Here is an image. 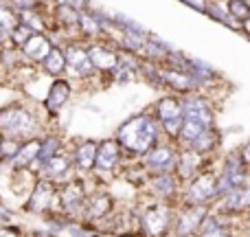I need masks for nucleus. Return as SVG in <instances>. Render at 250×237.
I'll use <instances>...</instances> for the list:
<instances>
[{
    "mask_svg": "<svg viewBox=\"0 0 250 237\" xmlns=\"http://www.w3.org/2000/svg\"><path fill=\"white\" fill-rule=\"evenodd\" d=\"M250 182V172L244 167L242 158H239L237 150H230L224 154V158H220L217 165V195H226L229 191L244 187Z\"/></svg>",
    "mask_w": 250,
    "mask_h": 237,
    "instance_id": "39448f33",
    "label": "nucleus"
},
{
    "mask_svg": "<svg viewBox=\"0 0 250 237\" xmlns=\"http://www.w3.org/2000/svg\"><path fill=\"white\" fill-rule=\"evenodd\" d=\"M178 143L169 141V138H163L156 147H151L145 156H143V169H145L149 176L154 173H173L178 163Z\"/></svg>",
    "mask_w": 250,
    "mask_h": 237,
    "instance_id": "0eeeda50",
    "label": "nucleus"
},
{
    "mask_svg": "<svg viewBox=\"0 0 250 237\" xmlns=\"http://www.w3.org/2000/svg\"><path fill=\"white\" fill-rule=\"evenodd\" d=\"M44 68L51 75H60L62 70L66 68V53H62L60 48L53 46L51 53L46 55V60H44Z\"/></svg>",
    "mask_w": 250,
    "mask_h": 237,
    "instance_id": "a878e982",
    "label": "nucleus"
},
{
    "mask_svg": "<svg viewBox=\"0 0 250 237\" xmlns=\"http://www.w3.org/2000/svg\"><path fill=\"white\" fill-rule=\"evenodd\" d=\"M147 187L149 194L156 198V202H165V204H180V195H182V182L176 178V173H154L147 176Z\"/></svg>",
    "mask_w": 250,
    "mask_h": 237,
    "instance_id": "9d476101",
    "label": "nucleus"
},
{
    "mask_svg": "<svg viewBox=\"0 0 250 237\" xmlns=\"http://www.w3.org/2000/svg\"><path fill=\"white\" fill-rule=\"evenodd\" d=\"M156 119H158L160 128H163L165 138L176 143L178 141V134H180L182 128V119H185V112H182V99L180 97H160L156 101Z\"/></svg>",
    "mask_w": 250,
    "mask_h": 237,
    "instance_id": "423d86ee",
    "label": "nucleus"
},
{
    "mask_svg": "<svg viewBox=\"0 0 250 237\" xmlns=\"http://www.w3.org/2000/svg\"><path fill=\"white\" fill-rule=\"evenodd\" d=\"M176 207L165 202H151L138 213V233L143 237H171Z\"/></svg>",
    "mask_w": 250,
    "mask_h": 237,
    "instance_id": "7ed1b4c3",
    "label": "nucleus"
},
{
    "mask_svg": "<svg viewBox=\"0 0 250 237\" xmlns=\"http://www.w3.org/2000/svg\"><path fill=\"white\" fill-rule=\"evenodd\" d=\"M97 150H99V143L95 141H83L82 145L75 150V165H77V169H82V172H90V169H95V160H97Z\"/></svg>",
    "mask_w": 250,
    "mask_h": 237,
    "instance_id": "b1692460",
    "label": "nucleus"
},
{
    "mask_svg": "<svg viewBox=\"0 0 250 237\" xmlns=\"http://www.w3.org/2000/svg\"><path fill=\"white\" fill-rule=\"evenodd\" d=\"M193 237H239L237 235V220L224 217L211 209L207 217H204L202 226Z\"/></svg>",
    "mask_w": 250,
    "mask_h": 237,
    "instance_id": "4468645a",
    "label": "nucleus"
},
{
    "mask_svg": "<svg viewBox=\"0 0 250 237\" xmlns=\"http://www.w3.org/2000/svg\"><path fill=\"white\" fill-rule=\"evenodd\" d=\"M66 66L73 70L77 77H90L95 66H92L90 57H88L86 48H79V46H70L66 51Z\"/></svg>",
    "mask_w": 250,
    "mask_h": 237,
    "instance_id": "aec40b11",
    "label": "nucleus"
},
{
    "mask_svg": "<svg viewBox=\"0 0 250 237\" xmlns=\"http://www.w3.org/2000/svg\"><path fill=\"white\" fill-rule=\"evenodd\" d=\"M88 57H90L92 66L101 70H112L119 66V55L104 46H90L88 48Z\"/></svg>",
    "mask_w": 250,
    "mask_h": 237,
    "instance_id": "393cba45",
    "label": "nucleus"
},
{
    "mask_svg": "<svg viewBox=\"0 0 250 237\" xmlns=\"http://www.w3.org/2000/svg\"><path fill=\"white\" fill-rule=\"evenodd\" d=\"M86 198H88V191L83 180H70L64 187H60V204L66 211H82Z\"/></svg>",
    "mask_w": 250,
    "mask_h": 237,
    "instance_id": "f3484780",
    "label": "nucleus"
},
{
    "mask_svg": "<svg viewBox=\"0 0 250 237\" xmlns=\"http://www.w3.org/2000/svg\"><path fill=\"white\" fill-rule=\"evenodd\" d=\"M163 128H160L158 119L151 114H134L127 121H123L117 129V141L121 145L123 151H127L129 156H143L156 147L163 141Z\"/></svg>",
    "mask_w": 250,
    "mask_h": 237,
    "instance_id": "f257e3e1",
    "label": "nucleus"
},
{
    "mask_svg": "<svg viewBox=\"0 0 250 237\" xmlns=\"http://www.w3.org/2000/svg\"><path fill=\"white\" fill-rule=\"evenodd\" d=\"M229 13L237 24H244L250 18V9L244 0H229Z\"/></svg>",
    "mask_w": 250,
    "mask_h": 237,
    "instance_id": "c756f323",
    "label": "nucleus"
},
{
    "mask_svg": "<svg viewBox=\"0 0 250 237\" xmlns=\"http://www.w3.org/2000/svg\"><path fill=\"white\" fill-rule=\"evenodd\" d=\"M57 202H60V187H57L55 182L42 178V180L35 182L33 191H31L29 202H26V211L46 213V211H51Z\"/></svg>",
    "mask_w": 250,
    "mask_h": 237,
    "instance_id": "f8f14e48",
    "label": "nucleus"
},
{
    "mask_svg": "<svg viewBox=\"0 0 250 237\" xmlns=\"http://www.w3.org/2000/svg\"><path fill=\"white\" fill-rule=\"evenodd\" d=\"M114 209V198L110 194H104V191H97V194L88 195L86 202H83L82 213L86 217H92V220H101V217L110 215V211Z\"/></svg>",
    "mask_w": 250,
    "mask_h": 237,
    "instance_id": "a211bd4d",
    "label": "nucleus"
},
{
    "mask_svg": "<svg viewBox=\"0 0 250 237\" xmlns=\"http://www.w3.org/2000/svg\"><path fill=\"white\" fill-rule=\"evenodd\" d=\"M213 211L224 217H230V220H237V222L248 217L250 215V182L229 191L226 195H222L217 200V204L213 207Z\"/></svg>",
    "mask_w": 250,
    "mask_h": 237,
    "instance_id": "6e6552de",
    "label": "nucleus"
},
{
    "mask_svg": "<svg viewBox=\"0 0 250 237\" xmlns=\"http://www.w3.org/2000/svg\"><path fill=\"white\" fill-rule=\"evenodd\" d=\"M75 160L70 158V156H64L60 151L57 156H53V158H48L44 165H40V169H42L44 178L51 182H57L62 180V178H66V173L70 172V165H73Z\"/></svg>",
    "mask_w": 250,
    "mask_h": 237,
    "instance_id": "412c9836",
    "label": "nucleus"
},
{
    "mask_svg": "<svg viewBox=\"0 0 250 237\" xmlns=\"http://www.w3.org/2000/svg\"><path fill=\"white\" fill-rule=\"evenodd\" d=\"M68 97H70V84L66 82V79H55V82L51 84V90H48V97H46V101H44V106H46V110L55 112V110H60L62 106L68 101Z\"/></svg>",
    "mask_w": 250,
    "mask_h": 237,
    "instance_id": "5701e85b",
    "label": "nucleus"
},
{
    "mask_svg": "<svg viewBox=\"0 0 250 237\" xmlns=\"http://www.w3.org/2000/svg\"><path fill=\"white\" fill-rule=\"evenodd\" d=\"M180 2H185L187 7L195 9V11H200V13L208 11V0H180Z\"/></svg>",
    "mask_w": 250,
    "mask_h": 237,
    "instance_id": "473e14b6",
    "label": "nucleus"
},
{
    "mask_svg": "<svg viewBox=\"0 0 250 237\" xmlns=\"http://www.w3.org/2000/svg\"><path fill=\"white\" fill-rule=\"evenodd\" d=\"M211 213L207 207H193V204H178L176 207V220H173V233L171 237H193L198 229L202 226L204 217Z\"/></svg>",
    "mask_w": 250,
    "mask_h": 237,
    "instance_id": "1a4fd4ad",
    "label": "nucleus"
},
{
    "mask_svg": "<svg viewBox=\"0 0 250 237\" xmlns=\"http://www.w3.org/2000/svg\"><path fill=\"white\" fill-rule=\"evenodd\" d=\"M40 147H42V141H38V138H29V141L22 143L20 150H18V154L11 158L13 172L33 167V163H38V158H40Z\"/></svg>",
    "mask_w": 250,
    "mask_h": 237,
    "instance_id": "6ab92c4d",
    "label": "nucleus"
},
{
    "mask_svg": "<svg viewBox=\"0 0 250 237\" xmlns=\"http://www.w3.org/2000/svg\"><path fill=\"white\" fill-rule=\"evenodd\" d=\"M18 18H20V24L24 26L26 31H31V33H40V31L44 29V24H42V20H40V16L38 13H33L31 9H22L20 13H18Z\"/></svg>",
    "mask_w": 250,
    "mask_h": 237,
    "instance_id": "c85d7f7f",
    "label": "nucleus"
},
{
    "mask_svg": "<svg viewBox=\"0 0 250 237\" xmlns=\"http://www.w3.org/2000/svg\"><path fill=\"white\" fill-rule=\"evenodd\" d=\"M0 237H22V235H20V229H16V226H2L0 229Z\"/></svg>",
    "mask_w": 250,
    "mask_h": 237,
    "instance_id": "72a5a7b5",
    "label": "nucleus"
},
{
    "mask_svg": "<svg viewBox=\"0 0 250 237\" xmlns=\"http://www.w3.org/2000/svg\"><path fill=\"white\" fill-rule=\"evenodd\" d=\"M237 151H239V158H242V163H244V167L250 172V136H248V141L244 143L242 147H237Z\"/></svg>",
    "mask_w": 250,
    "mask_h": 237,
    "instance_id": "7c9ffc66",
    "label": "nucleus"
},
{
    "mask_svg": "<svg viewBox=\"0 0 250 237\" xmlns=\"http://www.w3.org/2000/svg\"><path fill=\"white\" fill-rule=\"evenodd\" d=\"M220 147H222V129L215 125V128H208L207 132L200 134L191 145H187V150H193L195 154L204 156V158H215Z\"/></svg>",
    "mask_w": 250,
    "mask_h": 237,
    "instance_id": "dca6fc26",
    "label": "nucleus"
},
{
    "mask_svg": "<svg viewBox=\"0 0 250 237\" xmlns=\"http://www.w3.org/2000/svg\"><path fill=\"white\" fill-rule=\"evenodd\" d=\"M0 7H2V4H0Z\"/></svg>",
    "mask_w": 250,
    "mask_h": 237,
    "instance_id": "e433bc0d",
    "label": "nucleus"
},
{
    "mask_svg": "<svg viewBox=\"0 0 250 237\" xmlns=\"http://www.w3.org/2000/svg\"><path fill=\"white\" fill-rule=\"evenodd\" d=\"M38 129V119L22 106H9L0 110V136L13 138V141H29Z\"/></svg>",
    "mask_w": 250,
    "mask_h": 237,
    "instance_id": "20e7f679",
    "label": "nucleus"
},
{
    "mask_svg": "<svg viewBox=\"0 0 250 237\" xmlns=\"http://www.w3.org/2000/svg\"><path fill=\"white\" fill-rule=\"evenodd\" d=\"M51 48H53L51 42H48L42 33H31L29 38H26V42L22 44L24 55L29 57V60H33V62H44L46 60V55L51 53Z\"/></svg>",
    "mask_w": 250,
    "mask_h": 237,
    "instance_id": "4be33fe9",
    "label": "nucleus"
},
{
    "mask_svg": "<svg viewBox=\"0 0 250 237\" xmlns=\"http://www.w3.org/2000/svg\"><path fill=\"white\" fill-rule=\"evenodd\" d=\"M60 150H62L60 138H57V136H48L46 141H42V147H40V158H38V163H40V165H44L48 158H53V156L60 154Z\"/></svg>",
    "mask_w": 250,
    "mask_h": 237,
    "instance_id": "cd10ccee",
    "label": "nucleus"
},
{
    "mask_svg": "<svg viewBox=\"0 0 250 237\" xmlns=\"http://www.w3.org/2000/svg\"><path fill=\"white\" fill-rule=\"evenodd\" d=\"M215 160L217 158H204V156L195 154L193 150L180 147V151H178V163H176L173 173H176V178L182 182V185H187V182L193 180L198 173H202L207 167H211Z\"/></svg>",
    "mask_w": 250,
    "mask_h": 237,
    "instance_id": "9b49d317",
    "label": "nucleus"
},
{
    "mask_svg": "<svg viewBox=\"0 0 250 237\" xmlns=\"http://www.w3.org/2000/svg\"><path fill=\"white\" fill-rule=\"evenodd\" d=\"M20 26V18H18L16 11L7 7H0V35H7L13 33V31Z\"/></svg>",
    "mask_w": 250,
    "mask_h": 237,
    "instance_id": "bb28decb",
    "label": "nucleus"
},
{
    "mask_svg": "<svg viewBox=\"0 0 250 237\" xmlns=\"http://www.w3.org/2000/svg\"><path fill=\"white\" fill-rule=\"evenodd\" d=\"M79 22H82L83 31H88V33H99V29H101V26L88 16H79Z\"/></svg>",
    "mask_w": 250,
    "mask_h": 237,
    "instance_id": "2f4dec72",
    "label": "nucleus"
},
{
    "mask_svg": "<svg viewBox=\"0 0 250 237\" xmlns=\"http://www.w3.org/2000/svg\"><path fill=\"white\" fill-rule=\"evenodd\" d=\"M220 200L217 195V160L207 167L202 173L182 185V195L180 204H193V207H207L213 209Z\"/></svg>",
    "mask_w": 250,
    "mask_h": 237,
    "instance_id": "f03ea898",
    "label": "nucleus"
},
{
    "mask_svg": "<svg viewBox=\"0 0 250 237\" xmlns=\"http://www.w3.org/2000/svg\"><path fill=\"white\" fill-rule=\"evenodd\" d=\"M242 33H244V35H246V38L250 40V18H248V20L242 24Z\"/></svg>",
    "mask_w": 250,
    "mask_h": 237,
    "instance_id": "f704fd0d",
    "label": "nucleus"
},
{
    "mask_svg": "<svg viewBox=\"0 0 250 237\" xmlns=\"http://www.w3.org/2000/svg\"><path fill=\"white\" fill-rule=\"evenodd\" d=\"M0 151H2V136H0Z\"/></svg>",
    "mask_w": 250,
    "mask_h": 237,
    "instance_id": "c9c22d12",
    "label": "nucleus"
},
{
    "mask_svg": "<svg viewBox=\"0 0 250 237\" xmlns=\"http://www.w3.org/2000/svg\"><path fill=\"white\" fill-rule=\"evenodd\" d=\"M160 84L167 88H171L173 92H178L180 97L191 95V92H200V84L193 79V75L187 73L185 68H176V66H169V68H160L158 70Z\"/></svg>",
    "mask_w": 250,
    "mask_h": 237,
    "instance_id": "ddd939ff",
    "label": "nucleus"
},
{
    "mask_svg": "<svg viewBox=\"0 0 250 237\" xmlns=\"http://www.w3.org/2000/svg\"><path fill=\"white\" fill-rule=\"evenodd\" d=\"M121 145H119L117 138H105L99 143V150H97V160H95V169L99 173H110L119 167L121 163Z\"/></svg>",
    "mask_w": 250,
    "mask_h": 237,
    "instance_id": "2eb2a0df",
    "label": "nucleus"
}]
</instances>
